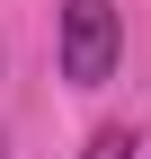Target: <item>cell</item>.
<instances>
[{
    "label": "cell",
    "mask_w": 151,
    "mask_h": 159,
    "mask_svg": "<svg viewBox=\"0 0 151 159\" xmlns=\"http://www.w3.org/2000/svg\"><path fill=\"white\" fill-rule=\"evenodd\" d=\"M116 53H124L116 0H62V80H71V89H107Z\"/></svg>",
    "instance_id": "obj_1"
},
{
    "label": "cell",
    "mask_w": 151,
    "mask_h": 159,
    "mask_svg": "<svg viewBox=\"0 0 151 159\" xmlns=\"http://www.w3.org/2000/svg\"><path fill=\"white\" fill-rule=\"evenodd\" d=\"M142 142H134V133H124V124H98V133H89V150L80 159H134Z\"/></svg>",
    "instance_id": "obj_2"
},
{
    "label": "cell",
    "mask_w": 151,
    "mask_h": 159,
    "mask_svg": "<svg viewBox=\"0 0 151 159\" xmlns=\"http://www.w3.org/2000/svg\"><path fill=\"white\" fill-rule=\"evenodd\" d=\"M0 159H9V142H0Z\"/></svg>",
    "instance_id": "obj_3"
}]
</instances>
